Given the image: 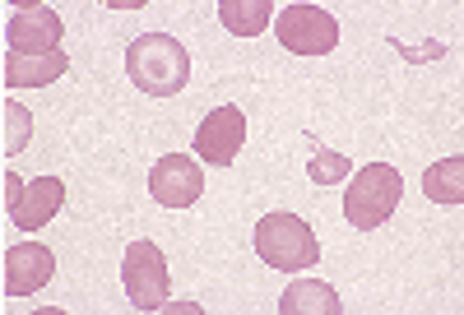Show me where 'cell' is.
Masks as SVG:
<instances>
[{"mask_svg": "<svg viewBox=\"0 0 464 315\" xmlns=\"http://www.w3.org/2000/svg\"><path fill=\"white\" fill-rule=\"evenodd\" d=\"M306 177H312L316 186H339L348 177V167H353V158H343L339 148H325L316 135H306Z\"/></svg>", "mask_w": 464, "mask_h": 315, "instance_id": "9a60e30c", "label": "cell"}, {"mask_svg": "<svg viewBox=\"0 0 464 315\" xmlns=\"http://www.w3.org/2000/svg\"><path fill=\"white\" fill-rule=\"evenodd\" d=\"M275 37L293 56H330L339 47V19L321 5H288L275 14Z\"/></svg>", "mask_w": 464, "mask_h": 315, "instance_id": "5b68a950", "label": "cell"}, {"mask_svg": "<svg viewBox=\"0 0 464 315\" xmlns=\"http://www.w3.org/2000/svg\"><path fill=\"white\" fill-rule=\"evenodd\" d=\"M218 19L232 37H256L275 19V5L269 0H218Z\"/></svg>", "mask_w": 464, "mask_h": 315, "instance_id": "4fadbf2b", "label": "cell"}, {"mask_svg": "<svg viewBox=\"0 0 464 315\" xmlns=\"http://www.w3.org/2000/svg\"><path fill=\"white\" fill-rule=\"evenodd\" d=\"M61 37H65V24L47 5H24L10 19V28H5L10 52H24V56H52V52H61Z\"/></svg>", "mask_w": 464, "mask_h": 315, "instance_id": "ba28073f", "label": "cell"}, {"mask_svg": "<svg viewBox=\"0 0 464 315\" xmlns=\"http://www.w3.org/2000/svg\"><path fill=\"white\" fill-rule=\"evenodd\" d=\"M24 186H28V181H19L14 172H5V209H14V205H19V195H24Z\"/></svg>", "mask_w": 464, "mask_h": 315, "instance_id": "e0dca14e", "label": "cell"}, {"mask_svg": "<svg viewBox=\"0 0 464 315\" xmlns=\"http://www.w3.org/2000/svg\"><path fill=\"white\" fill-rule=\"evenodd\" d=\"M61 205H65V181L61 177H37V181L24 186L19 205L10 209V218H14L19 232H37L43 223H52L61 214Z\"/></svg>", "mask_w": 464, "mask_h": 315, "instance_id": "30bf717a", "label": "cell"}, {"mask_svg": "<svg viewBox=\"0 0 464 315\" xmlns=\"http://www.w3.org/2000/svg\"><path fill=\"white\" fill-rule=\"evenodd\" d=\"M422 195L432 205H464V158H441L422 172Z\"/></svg>", "mask_w": 464, "mask_h": 315, "instance_id": "5bb4252c", "label": "cell"}, {"mask_svg": "<svg viewBox=\"0 0 464 315\" xmlns=\"http://www.w3.org/2000/svg\"><path fill=\"white\" fill-rule=\"evenodd\" d=\"M70 70V56L65 52H52V56H24V52H10L5 56V84L10 89H47Z\"/></svg>", "mask_w": 464, "mask_h": 315, "instance_id": "8fae6325", "label": "cell"}, {"mask_svg": "<svg viewBox=\"0 0 464 315\" xmlns=\"http://www.w3.org/2000/svg\"><path fill=\"white\" fill-rule=\"evenodd\" d=\"M400 195H404V177L391 163H367L343 190V218L358 232H372L400 209Z\"/></svg>", "mask_w": 464, "mask_h": 315, "instance_id": "3957f363", "label": "cell"}, {"mask_svg": "<svg viewBox=\"0 0 464 315\" xmlns=\"http://www.w3.org/2000/svg\"><path fill=\"white\" fill-rule=\"evenodd\" d=\"M149 195L159 200L163 209H190L205 195V172L196 158H186V153H168L153 163L149 172Z\"/></svg>", "mask_w": 464, "mask_h": 315, "instance_id": "8992f818", "label": "cell"}, {"mask_svg": "<svg viewBox=\"0 0 464 315\" xmlns=\"http://www.w3.org/2000/svg\"><path fill=\"white\" fill-rule=\"evenodd\" d=\"M279 315H343V301L330 283H316V279H297L284 288L279 297Z\"/></svg>", "mask_w": 464, "mask_h": 315, "instance_id": "7c38bea8", "label": "cell"}, {"mask_svg": "<svg viewBox=\"0 0 464 315\" xmlns=\"http://www.w3.org/2000/svg\"><path fill=\"white\" fill-rule=\"evenodd\" d=\"M126 74L149 98H177L190 84V52L172 33H144L126 47Z\"/></svg>", "mask_w": 464, "mask_h": 315, "instance_id": "6da1fadb", "label": "cell"}, {"mask_svg": "<svg viewBox=\"0 0 464 315\" xmlns=\"http://www.w3.org/2000/svg\"><path fill=\"white\" fill-rule=\"evenodd\" d=\"M28 139H33V116H28V107H19V102L5 98V158L24 153Z\"/></svg>", "mask_w": 464, "mask_h": 315, "instance_id": "2e32d148", "label": "cell"}, {"mask_svg": "<svg viewBox=\"0 0 464 315\" xmlns=\"http://www.w3.org/2000/svg\"><path fill=\"white\" fill-rule=\"evenodd\" d=\"M242 144H246V116L237 107H214L196 130V158L214 167H227L242 153Z\"/></svg>", "mask_w": 464, "mask_h": 315, "instance_id": "52a82bcc", "label": "cell"}, {"mask_svg": "<svg viewBox=\"0 0 464 315\" xmlns=\"http://www.w3.org/2000/svg\"><path fill=\"white\" fill-rule=\"evenodd\" d=\"M121 283H126V297L130 306L140 310H163L168 306V292H172V279H168V260L153 242H130L126 255H121Z\"/></svg>", "mask_w": 464, "mask_h": 315, "instance_id": "277c9868", "label": "cell"}, {"mask_svg": "<svg viewBox=\"0 0 464 315\" xmlns=\"http://www.w3.org/2000/svg\"><path fill=\"white\" fill-rule=\"evenodd\" d=\"M56 273V255L37 242H19L5 251V297H33Z\"/></svg>", "mask_w": 464, "mask_h": 315, "instance_id": "9c48e42d", "label": "cell"}, {"mask_svg": "<svg viewBox=\"0 0 464 315\" xmlns=\"http://www.w3.org/2000/svg\"><path fill=\"white\" fill-rule=\"evenodd\" d=\"M256 255L269 264V269H316L321 260V242L306 218L297 214H265L256 223Z\"/></svg>", "mask_w": 464, "mask_h": 315, "instance_id": "7a4b0ae2", "label": "cell"}]
</instances>
